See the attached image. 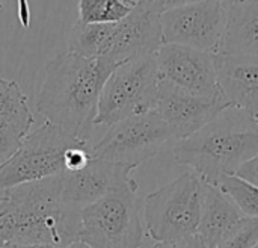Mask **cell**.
<instances>
[{
	"mask_svg": "<svg viewBox=\"0 0 258 248\" xmlns=\"http://www.w3.org/2000/svg\"><path fill=\"white\" fill-rule=\"evenodd\" d=\"M35 123L27 97L15 80L0 77V130L24 139Z\"/></svg>",
	"mask_w": 258,
	"mask_h": 248,
	"instance_id": "obj_17",
	"label": "cell"
},
{
	"mask_svg": "<svg viewBox=\"0 0 258 248\" xmlns=\"http://www.w3.org/2000/svg\"><path fill=\"white\" fill-rule=\"evenodd\" d=\"M133 180L80 209L79 242L89 248H141L145 235L144 200Z\"/></svg>",
	"mask_w": 258,
	"mask_h": 248,
	"instance_id": "obj_5",
	"label": "cell"
},
{
	"mask_svg": "<svg viewBox=\"0 0 258 248\" xmlns=\"http://www.w3.org/2000/svg\"><path fill=\"white\" fill-rule=\"evenodd\" d=\"M257 153L258 117L236 108H228L172 148L177 164L190 167L203 182L215 186Z\"/></svg>",
	"mask_w": 258,
	"mask_h": 248,
	"instance_id": "obj_3",
	"label": "cell"
},
{
	"mask_svg": "<svg viewBox=\"0 0 258 248\" xmlns=\"http://www.w3.org/2000/svg\"><path fill=\"white\" fill-rule=\"evenodd\" d=\"M116 67L103 58H85L73 52L56 55L45 64L36 111L48 123L88 142L101 91Z\"/></svg>",
	"mask_w": 258,
	"mask_h": 248,
	"instance_id": "obj_1",
	"label": "cell"
},
{
	"mask_svg": "<svg viewBox=\"0 0 258 248\" xmlns=\"http://www.w3.org/2000/svg\"><path fill=\"white\" fill-rule=\"evenodd\" d=\"M258 244V218L243 217L218 248H254Z\"/></svg>",
	"mask_w": 258,
	"mask_h": 248,
	"instance_id": "obj_20",
	"label": "cell"
},
{
	"mask_svg": "<svg viewBox=\"0 0 258 248\" xmlns=\"http://www.w3.org/2000/svg\"><path fill=\"white\" fill-rule=\"evenodd\" d=\"M156 53L119 64L104 83L95 126H112L125 118L151 112L159 100Z\"/></svg>",
	"mask_w": 258,
	"mask_h": 248,
	"instance_id": "obj_7",
	"label": "cell"
},
{
	"mask_svg": "<svg viewBox=\"0 0 258 248\" xmlns=\"http://www.w3.org/2000/svg\"><path fill=\"white\" fill-rule=\"evenodd\" d=\"M135 167L107 162L103 159H92L80 170L62 171L57 174L60 199L67 206L82 209L107 192L132 183Z\"/></svg>",
	"mask_w": 258,
	"mask_h": 248,
	"instance_id": "obj_13",
	"label": "cell"
},
{
	"mask_svg": "<svg viewBox=\"0 0 258 248\" xmlns=\"http://www.w3.org/2000/svg\"><path fill=\"white\" fill-rule=\"evenodd\" d=\"M218 55H248L258 58V0L227 8V29Z\"/></svg>",
	"mask_w": 258,
	"mask_h": 248,
	"instance_id": "obj_16",
	"label": "cell"
},
{
	"mask_svg": "<svg viewBox=\"0 0 258 248\" xmlns=\"http://www.w3.org/2000/svg\"><path fill=\"white\" fill-rule=\"evenodd\" d=\"M163 44H178L218 55L227 29V8L221 0H203L160 15Z\"/></svg>",
	"mask_w": 258,
	"mask_h": 248,
	"instance_id": "obj_10",
	"label": "cell"
},
{
	"mask_svg": "<svg viewBox=\"0 0 258 248\" xmlns=\"http://www.w3.org/2000/svg\"><path fill=\"white\" fill-rule=\"evenodd\" d=\"M23 141L24 139H20L11 133L0 130V167L15 155V152L20 148Z\"/></svg>",
	"mask_w": 258,
	"mask_h": 248,
	"instance_id": "obj_22",
	"label": "cell"
},
{
	"mask_svg": "<svg viewBox=\"0 0 258 248\" xmlns=\"http://www.w3.org/2000/svg\"><path fill=\"white\" fill-rule=\"evenodd\" d=\"M86 144L45 121L29 133L15 155L0 167V191L60 174L65 170L67 152Z\"/></svg>",
	"mask_w": 258,
	"mask_h": 248,
	"instance_id": "obj_8",
	"label": "cell"
},
{
	"mask_svg": "<svg viewBox=\"0 0 258 248\" xmlns=\"http://www.w3.org/2000/svg\"><path fill=\"white\" fill-rule=\"evenodd\" d=\"M197 2H203V0H138V5H141L142 8H145L157 15H162L171 9L186 6L190 3H197Z\"/></svg>",
	"mask_w": 258,
	"mask_h": 248,
	"instance_id": "obj_21",
	"label": "cell"
},
{
	"mask_svg": "<svg viewBox=\"0 0 258 248\" xmlns=\"http://www.w3.org/2000/svg\"><path fill=\"white\" fill-rule=\"evenodd\" d=\"M163 45L160 15L138 5L128 17L112 24L76 21L68 36V52L85 58H103L119 65L154 55Z\"/></svg>",
	"mask_w": 258,
	"mask_h": 248,
	"instance_id": "obj_4",
	"label": "cell"
},
{
	"mask_svg": "<svg viewBox=\"0 0 258 248\" xmlns=\"http://www.w3.org/2000/svg\"><path fill=\"white\" fill-rule=\"evenodd\" d=\"M3 9V0H0V11ZM17 12H18V20L23 27L30 26L32 14H30V6L29 0H17Z\"/></svg>",
	"mask_w": 258,
	"mask_h": 248,
	"instance_id": "obj_25",
	"label": "cell"
},
{
	"mask_svg": "<svg viewBox=\"0 0 258 248\" xmlns=\"http://www.w3.org/2000/svg\"><path fill=\"white\" fill-rule=\"evenodd\" d=\"M221 92L231 108L258 117V58L248 55H215Z\"/></svg>",
	"mask_w": 258,
	"mask_h": 248,
	"instance_id": "obj_14",
	"label": "cell"
},
{
	"mask_svg": "<svg viewBox=\"0 0 258 248\" xmlns=\"http://www.w3.org/2000/svg\"><path fill=\"white\" fill-rule=\"evenodd\" d=\"M138 6V0H79V21L112 24L124 20Z\"/></svg>",
	"mask_w": 258,
	"mask_h": 248,
	"instance_id": "obj_18",
	"label": "cell"
},
{
	"mask_svg": "<svg viewBox=\"0 0 258 248\" xmlns=\"http://www.w3.org/2000/svg\"><path fill=\"white\" fill-rule=\"evenodd\" d=\"M5 248H54L50 247V245H11V247Z\"/></svg>",
	"mask_w": 258,
	"mask_h": 248,
	"instance_id": "obj_27",
	"label": "cell"
},
{
	"mask_svg": "<svg viewBox=\"0 0 258 248\" xmlns=\"http://www.w3.org/2000/svg\"><path fill=\"white\" fill-rule=\"evenodd\" d=\"M224 5H225V8H228V6H231V5H237V3H243V2H249V0H221Z\"/></svg>",
	"mask_w": 258,
	"mask_h": 248,
	"instance_id": "obj_26",
	"label": "cell"
},
{
	"mask_svg": "<svg viewBox=\"0 0 258 248\" xmlns=\"http://www.w3.org/2000/svg\"><path fill=\"white\" fill-rule=\"evenodd\" d=\"M172 139L175 136L171 127L156 111H151L109 126L101 139L91 147V155L97 159L138 168Z\"/></svg>",
	"mask_w": 258,
	"mask_h": 248,
	"instance_id": "obj_9",
	"label": "cell"
},
{
	"mask_svg": "<svg viewBox=\"0 0 258 248\" xmlns=\"http://www.w3.org/2000/svg\"><path fill=\"white\" fill-rule=\"evenodd\" d=\"M67 248H89L88 245H85V244H82V242H76V244H73V245H70V247Z\"/></svg>",
	"mask_w": 258,
	"mask_h": 248,
	"instance_id": "obj_28",
	"label": "cell"
},
{
	"mask_svg": "<svg viewBox=\"0 0 258 248\" xmlns=\"http://www.w3.org/2000/svg\"><path fill=\"white\" fill-rule=\"evenodd\" d=\"M80 209L60 199L57 176L2 189L0 248L50 245L67 248L79 242Z\"/></svg>",
	"mask_w": 258,
	"mask_h": 248,
	"instance_id": "obj_2",
	"label": "cell"
},
{
	"mask_svg": "<svg viewBox=\"0 0 258 248\" xmlns=\"http://www.w3.org/2000/svg\"><path fill=\"white\" fill-rule=\"evenodd\" d=\"M159 82L201 97L224 95L218 85L215 55L178 44H163L156 53Z\"/></svg>",
	"mask_w": 258,
	"mask_h": 248,
	"instance_id": "obj_11",
	"label": "cell"
},
{
	"mask_svg": "<svg viewBox=\"0 0 258 248\" xmlns=\"http://www.w3.org/2000/svg\"><path fill=\"white\" fill-rule=\"evenodd\" d=\"M254 248H258V244H257V245H255V247H254Z\"/></svg>",
	"mask_w": 258,
	"mask_h": 248,
	"instance_id": "obj_30",
	"label": "cell"
},
{
	"mask_svg": "<svg viewBox=\"0 0 258 248\" xmlns=\"http://www.w3.org/2000/svg\"><path fill=\"white\" fill-rule=\"evenodd\" d=\"M151 248H206L197 236L183 239V241H175V242H156Z\"/></svg>",
	"mask_w": 258,
	"mask_h": 248,
	"instance_id": "obj_24",
	"label": "cell"
},
{
	"mask_svg": "<svg viewBox=\"0 0 258 248\" xmlns=\"http://www.w3.org/2000/svg\"><path fill=\"white\" fill-rule=\"evenodd\" d=\"M242 218L243 214L218 186L203 182L201 218L195 236L204 247L218 248Z\"/></svg>",
	"mask_w": 258,
	"mask_h": 248,
	"instance_id": "obj_15",
	"label": "cell"
},
{
	"mask_svg": "<svg viewBox=\"0 0 258 248\" xmlns=\"http://www.w3.org/2000/svg\"><path fill=\"white\" fill-rule=\"evenodd\" d=\"M203 206V180L186 171L144 199L145 232L156 242H175L197 235Z\"/></svg>",
	"mask_w": 258,
	"mask_h": 248,
	"instance_id": "obj_6",
	"label": "cell"
},
{
	"mask_svg": "<svg viewBox=\"0 0 258 248\" xmlns=\"http://www.w3.org/2000/svg\"><path fill=\"white\" fill-rule=\"evenodd\" d=\"M236 174H237L239 177H242L243 180L252 183L254 186H257L258 188V153L254 158H251L249 161H246V162L236 171Z\"/></svg>",
	"mask_w": 258,
	"mask_h": 248,
	"instance_id": "obj_23",
	"label": "cell"
},
{
	"mask_svg": "<svg viewBox=\"0 0 258 248\" xmlns=\"http://www.w3.org/2000/svg\"><path fill=\"white\" fill-rule=\"evenodd\" d=\"M218 188L237 206L248 218H258V188L243 180L237 174H230L221 179Z\"/></svg>",
	"mask_w": 258,
	"mask_h": 248,
	"instance_id": "obj_19",
	"label": "cell"
},
{
	"mask_svg": "<svg viewBox=\"0 0 258 248\" xmlns=\"http://www.w3.org/2000/svg\"><path fill=\"white\" fill-rule=\"evenodd\" d=\"M228 108L231 106L224 95L201 97L160 83L154 111L171 127L175 141H181L201 130Z\"/></svg>",
	"mask_w": 258,
	"mask_h": 248,
	"instance_id": "obj_12",
	"label": "cell"
},
{
	"mask_svg": "<svg viewBox=\"0 0 258 248\" xmlns=\"http://www.w3.org/2000/svg\"><path fill=\"white\" fill-rule=\"evenodd\" d=\"M0 199H2V191H0Z\"/></svg>",
	"mask_w": 258,
	"mask_h": 248,
	"instance_id": "obj_29",
	"label": "cell"
}]
</instances>
